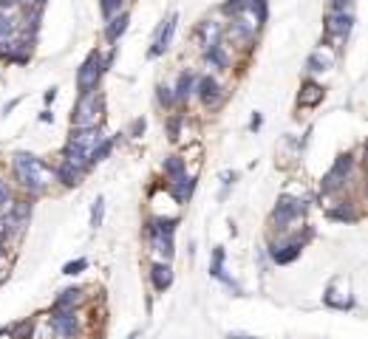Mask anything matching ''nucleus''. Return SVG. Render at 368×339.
<instances>
[{
	"label": "nucleus",
	"mask_w": 368,
	"mask_h": 339,
	"mask_svg": "<svg viewBox=\"0 0 368 339\" xmlns=\"http://www.w3.org/2000/svg\"><path fill=\"white\" fill-rule=\"evenodd\" d=\"M9 167H12L15 187L23 193V198H40L54 184V167L32 153H15Z\"/></svg>",
	"instance_id": "obj_1"
},
{
	"label": "nucleus",
	"mask_w": 368,
	"mask_h": 339,
	"mask_svg": "<svg viewBox=\"0 0 368 339\" xmlns=\"http://www.w3.org/2000/svg\"><path fill=\"white\" fill-rule=\"evenodd\" d=\"M309 212V201L306 198H295V196H281L275 210H272V218H269V226L275 235H292L303 226V218Z\"/></svg>",
	"instance_id": "obj_2"
},
{
	"label": "nucleus",
	"mask_w": 368,
	"mask_h": 339,
	"mask_svg": "<svg viewBox=\"0 0 368 339\" xmlns=\"http://www.w3.org/2000/svg\"><path fill=\"white\" fill-rule=\"evenodd\" d=\"M105 119V96L99 91H88L77 96V105L71 110V130H94L102 127Z\"/></svg>",
	"instance_id": "obj_3"
},
{
	"label": "nucleus",
	"mask_w": 368,
	"mask_h": 339,
	"mask_svg": "<svg viewBox=\"0 0 368 339\" xmlns=\"http://www.w3.org/2000/svg\"><path fill=\"white\" fill-rule=\"evenodd\" d=\"M176 226H178V218H147V221H145V238L150 241L153 252H156L159 260H164V263H170V260H173V252H176V243H173Z\"/></svg>",
	"instance_id": "obj_4"
},
{
	"label": "nucleus",
	"mask_w": 368,
	"mask_h": 339,
	"mask_svg": "<svg viewBox=\"0 0 368 339\" xmlns=\"http://www.w3.org/2000/svg\"><path fill=\"white\" fill-rule=\"evenodd\" d=\"M354 170H357V158L351 153H340L331 164V170L323 176L320 181V196L323 198H331V196H340L345 193L348 181H354Z\"/></svg>",
	"instance_id": "obj_5"
},
{
	"label": "nucleus",
	"mask_w": 368,
	"mask_h": 339,
	"mask_svg": "<svg viewBox=\"0 0 368 339\" xmlns=\"http://www.w3.org/2000/svg\"><path fill=\"white\" fill-rule=\"evenodd\" d=\"M105 71H108L105 57H102L99 51H91V54L85 57V63L80 65V71H77V91H80V94L99 91V79H102Z\"/></svg>",
	"instance_id": "obj_6"
},
{
	"label": "nucleus",
	"mask_w": 368,
	"mask_h": 339,
	"mask_svg": "<svg viewBox=\"0 0 368 339\" xmlns=\"http://www.w3.org/2000/svg\"><path fill=\"white\" fill-rule=\"evenodd\" d=\"M351 26H354V15L351 12H345V15H326V20H323V34H326V40L331 43V51L334 54H340V49H343V43L348 40V34H351Z\"/></svg>",
	"instance_id": "obj_7"
},
{
	"label": "nucleus",
	"mask_w": 368,
	"mask_h": 339,
	"mask_svg": "<svg viewBox=\"0 0 368 339\" xmlns=\"http://www.w3.org/2000/svg\"><path fill=\"white\" fill-rule=\"evenodd\" d=\"M193 94H196V96L202 99V105L210 108V110H219V108L224 105V99H227V91L221 88V82H219L213 74L199 77L196 85H193Z\"/></svg>",
	"instance_id": "obj_8"
},
{
	"label": "nucleus",
	"mask_w": 368,
	"mask_h": 339,
	"mask_svg": "<svg viewBox=\"0 0 368 339\" xmlns=\"http://www.w3.org/2000/svg\"><path fill=\"white\" fill-rule=\"evenodd\" d=\"M176 26H178V15L173 12V15H170L167 20H161V26L156 29V37H153V46H150L147 57H161V54L170 49L173 34H176Z\"/></svg>",
	"instance_id": "obj_9"
},
{
	"label": "nucleus",
	"mask_w": 368,
	"mask_h": 339,
	"mask_svg": "<svg viewBox=\"0 0 368 339\" xmlns=\"http://www.w3.org/2000/svg\"><path fill=\"white\" fill-rule=\"evenodd\" d=\"M204 63L213 68V71H219V74H224V71H230L233 68V57H230V46L221 40V43H216V46H210V49H204Z\"/></svg>",
	"instance_id": "obj_10"
},
{
	"label": "nucleus",
	"mask_w": 368,
	"mask_h": 339,
	"mask_svg": "<svg viewBox=\"0 0 368 339\" xmlns=\"http://www.w3.org/2000/svg\"><path fill=\"white\" fill-rule=\"evenodd\" d=\"M102 139H105V130H102V127H94V130H71V136H68L66 144H71V147L88 153V158H91V150H94Z\"/></svg>",
	"instance_id": "obj_11"
},
{
	"label": "nucleus",
	"mask_w": 368,
	"mask_h": 339,
	"mask_svg": "<svg viewBox=\"0 0 368 339\" xmlns=\"http://www.w3.org/2000/svg\"><path fill=\"white\" fill-rule=\"evenodd\" d=\"M193 85H196V77H193L190 71H181V74H178V82H176V88H173V105H176V108H181V105L190 102Z\"/></svg>",
	"instance_id": "obj_12"
},
{
	"label": "nucleus",
	"mask_w": 368,
	"mask_h": 339,
	"mask_svg": "<svg viewBox=\"0 0 368 339\" xmlns=\"http://www.w3.org/2000/svg\"><path fill=\"white\" fill-rule=\"evenodd\" d=\"M196 40L202 43V49H210V46H216V43L224 40V26L216 23V20H204L199 26V32H196Z\"/></svg>",
	"instance_id": "obj_13"
},
{
	"label": "nucleus",
	"mask_w": 368,
	"mask_h": 339,
	"mask_svg": "<svg viewBox=\"0 0 368 339\" xmlns=\"http://www.w3.org/2000/svg\"><path fill=\"white\" fill-rule=\"evenodd\" d=\"M323 96H326L323 85H317V82L306 79V82H303V88H300V94H298V108H317V105L323 102Z\"/></svg>",
	"instance_id": "obj_14"
},
{
	"label": "nucleus",
	"mask_w": 368,
	"mask_h": 339,
	"mask_svg": "<svg viewBox=\"0 0 368 339\" xmlns=\"http://www.w3.org/2000/svg\"><path fill=\"white\" fill-rule=\"evenodd\" d=\"M85 300H88V291H85V288H66V291H60V294L54 297L51 308H82Z\"/></svg>",
	"instance_id": "obj_15"
},
{
	"label": "nucleus",
	"mask_w": 368,
	"mask_h": 339,
	"mask_svg": "<svg viewBox=\"0 0 368 339\" xmlns=\"http://www.w3.org/2000/svg\"><path fill=\"white\" fill-rule=\"evenodd\" d=\"M334 51H329V49H317V51H312L309 54V60H306V71L309 74H323V71H329L331 65H334Z\"/></svg>",
	"instance_id": "obj_16"
},
{
	"label": "nucleus",
	"mask_w": 368,
	"mask_h": 339,
	"mask_svg": "<svg viewBox=\"0 0 368 339\" xmlns=\"http://www.w3.org/2000/svg\"><path fill=\"white\" fill-rule=\"evenodd\" d=\"M167 190H170V196H173V201H176V204H188V201L193 198L196 179H193V176H184V179H178V181L167 184Z\"/></svg>",
	"instance_id": "obj_17"
},
{
	"label": "nucleus",
	"mask_w": 368,
	"mask_h": 339,
	"mask_svg": "<svg viewBox=\"0 0 368 339\" xmlns=\"http://www.w3.org/2000/svg\"><path fill=\"white\" fill-rule=\"evenodd\" d=\"M161 176H164L167 184H173V181H178V179L188 176V164L181 161V155H167L164 164H161Z\"/></svg>",
	"instance_id": "obj_18"
},
{
	"label": "nucleus",
	"mask_w": 368,
	"mask_h": 339,
	"mask_svg": "<svg viewBox=\"0 0 368 339\" xmlns=\"http://www.w3.org/2000/svg\"><path fill=\"white\" fill-rule=\"evenodd\" d=\"M329 218L331 221H343V224H354L360 218V212H357V204L345 198V201H337V204L329 207Z\"/></svg>",
	"instance_id": "obj_19"
},
{
	"label": "nucleus",
	"mask_w": 368,
	"mask_h": 339,
	"mask_svg": "<svg viewBox=\"0 0 368 339\" xmlns=\"http://www.w3.org/2000/svg\"><path fill=\"white\" fill-rule=\"evenodd\" d=\"M150 283H153V288H156V291L170 288V283H173V269H170V263L156 260V263L150 266Z\"/></svg>",
	"instance_id": "obj_20"
},
{
	"label": "nucleus",
	"mask_w": 368,
	"mask_h": 339,
	"mask_svg": "<svg viewBox=\"0 0 368 339\" xmlns=\"http://www.w3.org/2000/svg\"><path fill=\"white\" fill-rule=\"evenodd\" d=\"M210 274L216 277V280H221L224 286H230L235 294H241V288H238V283H233L227 274H224V249L221 246H216L213 249V263H210Z\"/></svg>",
	"instance_id": "obj_21"
},
{
	"label": "nucleus",
	"mask_w": 368,
	"mask_h": 339,
	"mask_svg": "<svg viewBox=\"0 0 368 339\" xmlns=\"http://www.w3.org/2000/svg\"><path fill=\"white\" fill-rule=\"evenodd\" d=\"M323 302H326L329 308H337V311H348V308H354V297L348 294V288H345V291H337L334 286H329V291L323 294Z\"/></svg>",
	"instance_id": "obj_22"
},
{
	"label": "nucleus",
	"mask_w": 368,
	"mask_h": 339,
	"mask_svg": "<svg viewBox=\"0 0 368 339\" xmlns=\"http://www.w3.org/2000/svg\"><path fill=\"white\" fill-rule=\"evenodd\" d=\"M82 179H85V176H82V173H77L74 167H68V164H63V161H57V164H54V181H60L63 187H77Z\"/></svg>",
	"instance_id": "obj_23"
},
{
	"label": "nucleus",
	"mask_w": 368,
	"mask_h": 339,
	"mask_svg": "<svg viewBox=\"0 0 368 339\" xmlns=\"http://www.w3.org/2000/svg\"><path fill=\"white\" fill-rule=\"evenodd\" d=\"M32 333H35V316H26V319H18V322L6 325L9 339H32Z\"/></svg>",
	"instance_id": "obj_24"
},
{
	"label": "nucleus",
	"mask_w": 368,
	"mask_h": 339,
	"mask_svg": "<svg viewBox=\"0 0 368 339\" xmlns=\"http://www.w3.org/2000/svg\"><path fill=\"white\" fill-rule=\"evenodd\" d=\"M125 29H128V12H119L116 18L108 20V26H105V40H108V43H116V40L125 34Z\"/></svg>",
	"instance_id": "obj_25"
},
{
	"label": "nucleus",
	"mask_w": 368,
	"mask_h": 339,
	"mask_svg": "<svg viewBox=\"0 0 368 339\" xmlns=\"http://www.w3.org/2000/svg\"><path fill=\"white\" fill-rule=\"evenodd\" d=\"M111 150H114V139L111 136H105L94 150H91V167H97L99 161H105L108 155H111Z\"/></svg>",
	"instance_id": "obj_26"
},
{
	"label": "nucleus",
	"mask_w": 368,
	"mask_h": 339,
	"mask_svg": "<svg viewBox=\"0 0 368 339\" xmlns=\"http://www.w3.org/2000/svg\"><path fill=\"white\" fill-rule=\"evenodd\" d=\"M105 221V198L99 196L94 204H91V229H99Z\"/></svg>",
	"instance_id": "obj_27"
},
{
	"label": "nucleus",
	"mask_w": 368,
	"mask_h": 339,
	"mask_svg": "<svg viewBox=\"0 0 368 339\" xmlns=\"http://www.w3.org/2000/svg\"><path fill=\"white\" fill-rule=\"evenodd\" d=\"M122 4H125V0H99V9H102V18H105V20L116 18V15L122 12Z\"/></svg>",
	"instance_id": "obj_28"
},
{
	"label": "nucleus",
	"mask_w": 368,
	"mask_h": 339,
	"mask_svg": "<svg viewBox=\"0 0 368 339\" xmlns=\"http://www.w3.org/2000/svg\"><path fill=\"white\" fill-rule=\"evenodd\" d=\"M181 124H184V116H181V113H173V116L167 119V136H170V141H178V139H181Z\"/></svg>",
	"instance_id": "obj_29"
},
{
	"label": "nucleus",
	"mask_w": 368,
	"mask_h": 339,
	"mask_svg": "<svg viewBox=\"0 0 368 339\" xmlns=\"http://www.w3.org/2000/svg\"><path fill=\"white\" fill-rule=\"evenodd\" d=\"M156 96H159V105L164 108V110H173L176 105H173V88L170 85H159L156 88Z\"/></svg>",
	"instance_id": "obj_30"
},
{
	"label": "nucleus",
	"mask_w": 368,
	"mask_h": 339,
	"mask_svg": "<svg viewBox=\"0 0 368 339\" xmlns=\"http://www.w3.org/2000/svg\"><path fill=\"white\" fill-rule=\"evenodd\" d=\"M85 269H88V257H77V260H71V263H66V266H63V274L74 277V274H82Z\"/></svg>",
	"instance_id": "obj_31"
},
{
	"label": "nucleus",
	"mask_w": 368,
	"mask_h": 339,
	"mask_svg": "<svg viewBox=\"0 0 368 339\" xmlns=\"http://www.w3.org/2000/svg\"><path fill=\"white\" fill-rule=\"evenodd\" d=\"M244 6H247V0H227V4L221 6V12H224V15L233 20V18H238V15L244 12Z\"/></svg>",
	"instance_id": "obj_32"
},
{
	"label": "nucleus",
	"mask_w": 368,
	"mask_h": 339,
	"mask_svg": "<svg viewBox=\"0 0 368 339\" xmlns=\"http://www.w3.org/2000/svg\"><path fill=\"white\" fill-rule=\"evenodd\" d=\"M351 6H354V0H331L329 12L331 15H345V12H351Z\"/></svg>",
	"instance_id": "obj_33"
},
{
	"label": "nucleus",
	"mask_w": 368,
	"mask_h": 339,
	"mask_svg": "<svg viewBox=\"0 0 368 339\" xmlns=\"http://www.w3.org/2000/svg\"><path fill=\"white\" fill-rule=\"evenodd\" d=\"M235 179H238V176H235V173H230V170H224V173H221V184H224V190H221V198L227 196V187H230V184H235Z\"/></svg>",
	"instance_id": "obj_34"
},
{
	"label": "nucleus",
	"mask_w": 368,
	"mask_h": 339,
	"mask_svg": "<svg viewBox=\"0 0 368 339\" xmlns=\"http://www.w3.org/2000/svg\"><path fill=\"white\" fill-rule=\"evenodd\" d=\"M142 133H145V119H136V122L130 124V130H128V136H133V139H136V136H142Z\"/></svg>",
	"instance_id": "obj_35"
},
{
	"label": "nucleus",
	"mask_w": 368,
	"mask_h": 339,
	"mask_svg": "<svg viewBox=\"0 0 368 339\" xmlns=\"http://www.w3.org/2000/svg\"><path fill=\"white\" fill-rule=\"evenodd\" d=\"M0 9H20V0H0Z\"/></svg>",
	"instance_id": "obj_36"
},
{
	"label": "nucleus",
	"mask_w": 368,
	"mask_h": 339,
	"mask_svg": "<svg viewBox=\"0 0 368 339\" xmlns=\"http://www.w3.org/2000/svg\"><path fill=\"white\" fill-rule=\"evenodd\" d=\"M261 124H264V119H261V113H255L250 122V130H261Z\"/></svg>",
	"instance_id": "obj_37"
},
{
	"label": "nucleus",
	"mask_w": 368,
	"mask_h": 339,
	"mask_svg": "<svg viewBox=\"0 0 368 339\" xmlns=\"http://www.w3.org/2000/svg\"><path fill=\"white\" fill-rule=\"evenodd\" d=\"M43 99H46V105H51V102H54V99H57V88H49V91H46V96H43Z\"/></svg>",
	"instance_id": "obj_38"
},
{
	"label": "nucleus",
	"mask_w": 368,
	"mask_h": 339,
	"mask_svg": "<svg viewBox=\"0 0 368 339\" xmlns=\"http://www.w3.org/2000/svg\"><path fill=\"white\" fill-rule=\"evenodd\" d=\"M18 105H20V96H18V99H12V102H9V105H6V108H4V113H12V110H15V108H18Z\"/></svg>",
	"instance_id": "obj_39"
},
{
	"label": "nucleus",
	"mask_w": 368,
	"mask_h": 339,
	"mask_svg": "<svg viewBox=\"0 0 368 339\" xmlns=\"http://www.w3.org/2000/svg\"><path fill=\"white\" fill-rule=\"evenodd\" d=\"M40 122H54V113H51V110H43V113H40Z\"/></svg>",
	"instance_id": "obj_40"
},
{
	"label": "nucleus",
	"mask_w": 368,
	"mask_h": 339,
	"mask_svg": "<svg viewBox=\"0 0 368 339\" xmlns=\"http://www.w3.org/2000/svg\"><path fill=\"white\" fill-rule=\"evenodd\" d=\"M227 339H255V336H247V333H227Z\"/></svg>",
	"instance_id": "obj_41"
},
{
	"label": "nucleus",
	"mask_w": 368,
	"mask_h": 339,
	"mask_svg": "<svg viewBox=\"0 0 368 339\" xmlns=\"http://www.w3.org/2000/svg\"><path fill=\"white\" fill-rule=\"evenodd\" d=\"M139 333H142V331H133V333H130L128 339H139Z\"/></svg>",
	"instance_id": "obj_42"
}]
</instances>
